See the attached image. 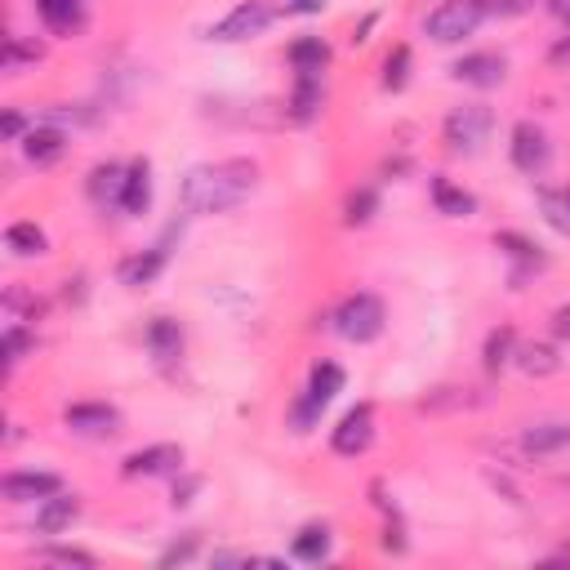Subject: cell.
<instances>
[{
  "mask_svg": "<svg viewBox=\"0 0 570 570\" xmlns=\"http://www.w3.org/2000/svg\"><path fill=\"white\" fill-rule=\"evenodd\" d=\"M259 183V166L250 157H228L219 166H196L187 170L179 201L187 214H228L237 209Z\"/></svg>",
  "mask_w": 570,
  "mask_h": 570,
  "instance_id": "1",
  "label": "cell"
},
{
  "mask_svg": "<svg viewBox=\"0 0 570 570\" xmlns=\"http://www.w3.org/2000/svg\"><path fill=\"white\" fill-rule=\"evenodd\" d=\"M161 267H166V250L161 246L157 250H142V254H134V259L121 263V285H129V290H138V285H152Z\"/></svg>",
  "mask_w": 570,
  "mask_h": 570,
  "instance_id": "21",
  "label": "cell"
},
{
  "mask_svg": "<svg viewBox=\"0 0 570 570\" xmlns=\"http://www.w3.org/2000/svg\"><path fill=\"white\" fill-rule=\"evenodd\" d=\"M486 0H442V5L428 14V23H423V32L433 36L437 45H455V41H464V36H472L481 23H486Z\"/></svg>",
  "mask_w": 570,
  "mask_h": 570,
  "instance_id": "3",
  "label": "cell"
},
{
  "mask_svg": "<svg viewBox=\"0 0 570 570\" xmlns=\"http://www.w3.org/2000/svg\"><path fill=\"white\" fill-rule=\"evenodd\" d=\"M196 486H201L196 477H187L183 486H174V509H183V504H192V490H196Z\"/></svg>",
  "mask_w": 570,
  "mask_h": 570,
  "instance_id": "41",
  "label": "cell"
},
{
  "mask_svg": "<svg viewBox=\"0 0 570 570\" xmlns=\"http://www.w3.org/2000/svg\"><path fill=\"white\" fill-rule=\"evenodd\" d=\"M152 201V166L148 161H134L125 170V187H121V209L125 214H142Z\"/></svg>",
  "mask_w": 570,
  "mask_h": 570,
  "instance_id": "18",
  "label": "cell"
},
{
  "mask_svg": "<svg viewBox=\"0 0 570 570\" xmlns=\"http://www.w3.org/2000/svg\"><path fill=\"white\" fill-rule=\"evenodd\" d=\"M317 107H321V81L317 77H299V86L290 94V116L295 121H312Z\"/></svg>",
  "mask_w": 570,
  "mask_h": 570,
  "instance_id": "30",
  "label": "cell"
},
{
  "mask_svg": "<svg viewBox=\"0 0 570 570\" xmlns=\"http://www.w3.org/2000/svg\"><path fill=\"white\" fill-rule=\"evenodd\" d=\"M410 81V45H392L384 58V90H401Z\"/></svg>",
  "mask_w": 570,
  "mask_h": 570,
  "instance_id": "32",
  "label": "cell"
},
{
  "mask_svg": "<svg viewBox=\"0 0 570 570\" xmlns=\"http://www.w3.org/2000/svg\"><path fill=\"white\" fill-rule=\"evenodd\" d=\"M371 442H375V406L362 401L356 410H347V414L339 419V428L330 433V446H334V455L356 459V455L371 451Z\"/></svg>",
  "mask_w": 570,
  "mask_h": 570,
  "instance_id": "4",
  "label": "cell"
},
{
  "mask_svg": "<svg viewBox=\"0 0 570 570\" xmlns=\"http://www.w3.org/2000/svg\"><path fill=\"white\" fill-rule=\"evenodd\" d=\"M36 14L58 36H71V32L86 27V5H81V0H36Z\"/></svg>",
  "mask_w": 570,
  "mask_h": 570,
  "instance_id": "16",
  "label": "cell"
},
{
  "mask_svg": "<svg viewBox=\"0 0 570 570\" xmlns=\"http://www.w3.org/2000/svg\"><path fill=\"white\" fill-rule=\"evenodd\" d=\"M539 205H544V219H548L561 237H570V205H566V196L552 192V187H544V192H539Z\"/></svg>",
  "mask_w": 570,
  "mask_h": 570,
  "instance_id": "34",
  "label": "cell"
},
{
  "mask_svg": "<svg viewBox=\"0 0 570 570\" xmlns=\"http://www.w3.org/2000/svg\"><path fill=\"white\" fill-rule=\"evenodd\" d=\"M54 566H81V570H94L99 561H94V552H86V548H49L45 552Z\"/></svg>",
  "mask_w": 570,
  "mask_h": 570,
  "instance_id": "36",
  "label": "cell"
},
{
  "mask_svg": "<svg viewBox=\"0 0 570 570\" xmlns=\"http://www.w3.org/2000/svg\"><path fill=\"white\" fill-rule=\"evenodd\" d=\"M494 246L499 250H509L517 263H526V267H544V254H539V246L531 241V237H522V232H499L494 237Z\"/></svg>",
  "mask_w": 570,
  "mask_h": 570,
  "instance_id": "31",
  "label": "cell"
},
{
  "mask_svg": "<svg viewBox=\"0 0 570 570\" xmlns=\"http://www.w3.org/2000/svg\"><path fill=\"white\" fill-rule=\"evenodd\" d=\"M552 334H557V339H570V304H561V308L552 312Z\"/></svg>",
  "mask_w": 570,
  "mask_h": 570,
  "instance_id": "40",
  "label": "cell"
},
{
  "mask_svg": "<svg viewBox=\"0 0 570 570\" xmlns=\"http://www.w3.org/2000/svg\"><path fill=\"white\" fill-rule=\"evenodd\" d=\"M375 209H379L375 187H356V192H347V201H343V224H347V228H362V224L375 219Z\"/></svg>",
  "mask_w": 570,
  "mask_h": 570,
  "instance_id": "29",
  "label": "cell"
},
{
  "mask_svg": "<svg viewBox=\"0 0 570 570\" xmlns=\"http://www.w3.org/2000/svg\"><path fill=\"white\" fill-rule=\"evenodd\" d=\"M0 347H5V371H14L23 356L36 347V334L32 330H23V326H10L5 330V339H0Z\"/></svg>",
  "mask_w": 570,
  "mask_h": 570,
  "instance_id": "33",
  "label": "cell"
},
{
  "mask_svg": "<svg viewBox=\"0 0 570 570\" xmlns=\"http://www.w3.org/2000/svg\"><path fill=\"white\" fill-rule=\"evenodd\" d=\"M62 423H67V433H77V437H112V433H121V414L107 401H77V406H67Z\"/></svg>",
  "mask_w": 570,
  "mask_h": 570,
  "instance_id": "6",
  "label": "cell"
},
{
  "mask_svg": "<svg viewBox=\"0 0 570 570\" xmlns=\"http://www.w3.org/2000/svg\"><path fill=\"white\" fill-rule=\"evenodd\" d=\"M81 517V499L77 494H49V499H41V509H36V531L41 535H62V531H71V522Z\"/></svg>",
  "mask_w": 570,
  "mask_h": 570,
  "instance_id": "13",
  "label": "cell"
},
{
  "mask_svg": "<svg viewBox=\"0 0 570 570\" xmlns=\"http://www.w3.org/2000/svg\"><path fill=\"white\" fill-rule=\"evenodd\" d=\"M384 321H388V312H384V299L379 295H347L339 308H334V330L347 339V343H371V339H379L384 334Z\"/></svg>",
  "mask_w": 570,
  "mask_h": 570,
  "instance_id": "2",
  "label": "cell"
},
{
  "mask_svg": "<svg viewBox=\"0 0 570 570\" xmlns=\"http://www.w3.org/2000/svg\"><path fill=\"white\" fill-rule=\"evenodd\" d=\"M570 446V419H544V423H531L522 433V451L526 455H557Z\"/></svg>",
  "mask_w": 570,
  "mask_h": 570,
  "instance_id": "14",
  "label": "cell"
},
{
  "mask_svg": "<svg viewBox=\"0 0 570 570\" xmlns=\"http://www.w3.org/2000/svg\"><path fill=\"white\" fill-rule=\"evenodd\" d=\"M326 62H330V45L321 36H299L290 45V67L299 71V77H321Z\"/></svg>",
  "mask_w": 570,
  "mask_h": 570,
  "instance_id": "22",
  "label": "cell"
},
{
  "mask_svg": "<svg viewBox=\"0 0 570 570\" xmlns=\"http://www.w3.org/2000/svg\"><path fill=\"white\" fill-rule=\"evenodd\" d=\"M490 125H494V116L486 107H455L446 116V142L455 152H477L490 134Z\"/></svg>",
  "mask_w": 570,
  "mask_h": 570,
  "instance_id": "9",
  "label": "cell"
},
{
  "mask_svg": "<svg viewBox=\"0 0 570 570\" xmlns=\"http://www.w3.org/2000/svg\"><path fill=\"white\" fill-rule=\"evenodd\" d=\"M290 552L299 557V561H326L330 557V526H304L299 535H295V544H290Z\"/></svg>",
  "mask_w": 570,
  "mask_h": 570,
  "instance_id": "26",
  "label": "cell"
},
{
  "mask_svg": "<svg viewBox=\"0 0 570 570\" xmlns=\"http://www.w3.org/2000/svg\"><path fill=\"white\" fill-rule=\"evenodd\" d=\"M531 5H535V0H486V10H490V14H504V19L526 14Z\"/></svg>",
  "mask_w": 570,
  "mask_h": 570,
  "instance_id": "38",
  "label": "cell"
},
{
  "mask_svg": "<svg viewBox=\"0 0 570 570\" xmlns=\"http://www.w3.org/2000/svg\"><path fill=\"white\" fill-rule=\"evenodd\" d=\"M148 347L161 356V362H170V356H179V347H183V330H179V321H170V317H157V321L148 326Z\"/></svg>",
  "mask_w": 570,
  "mask_h": 570,
  "instance_id": "27",
  "label": "cell"
},
{
  "mask_svg": "<svg viewBox=\"0 0 570 570\" xmlns=\"http://www.w3.org/2000/svg\"><path fill=\"white\" fill-rule=\"evenodd\" d=\"M548 14L561 19V23H570V0H548Z\"/></svg>",
  "mask_w": 570,
  "mask_h": 570,
  "instance_id": "44",
  "label": "cell"
},
{
  "mask_svg": "<svg viewBox=\"0 0 570 570\" xmlns=\"http://www.w3.org/2000/svg\"><path fill=\"white\" fill-rule=\"evenodd\" d=\"M451 77L472 86V90H494V86H504L509 62H504V54H494V49H477V54H464L451 67Z\"/></svg>",
  "mask_w": 570,
  "mask_h": 570,
  "instance_id": "7",
  "label": "cell"
},
{
  "mask_svg": "<svg viewBox=\"0 0 570 570\" xmlns=\"http://www.w3.org/2000/svg\"><path fill=\"white\" fill-rule=\"evenodd\" d=\"M179 468H183V446H174V442L134 451V455L121 464L125 477H166V472H179Z\"/></svg>",
  "mask_w": 570,
  "mask_h": 570,
  "instance_id": "10",
  "label": "cell"
},
{
  "mask_svg": "<svg viewBox=\"0 0 570 570\" xmlns=\"http://www.w3.org/2000/svg\"><path fill=\"white\" fill-rule=\"evenodd\" d=\"M62 490V481L54 477V472H10L5 481H0V494L10 499V504H36V499H49V494H58Z\"/></svg>",
  "mask_w": 570,
  "mask_h": 570,
  "instance_id": "11",
  "label": "cell"
},
{
  "mask_svg": "<svg viewBox=\"0 0 570 570\" xmlns=\"http://www.w3.org/2000/svg\"><path fill=\"white\" fill-rule=\"evenodd\" d=\"M121 187H125V170L116 161H103L90 170V201L94 205H121Z\"/></svg>",
  "mask_w": 570,
  "mask_h": 570,
  "instance_id": "24",
  "label": "cell"
},
{
  "mask_svg": "<svg viewBox=\"0 0 570 570\" xmlns=\"http://www.w3.org/2000/svg\"><path fill=\"white\" fill-rule=\"evenodd\" d=\"M41 58H45V45H41V41H27V36H10V45H5V71H10V77H19V71L36 67Z\"/></svg>",
  "mask_w": 570,
  "mask_h": 570,
  "instance_id": "28",
  "label": "cell"
},
{
  "mask_svg": "<svg viewBox=\"0 0 570 570\" xmlns=\"http://www.w3.org/2000/svg\"><path fill=\"white\" fill-rule=\"evenodd\" d=\"M45 246H49V241H45V232H41L36 224H27V219H23V224H10V228H5V250H10V254H19V259L45 254Z\"/></svg>",
  "mask_w": 570,
  "mask_h": 570,
  "instance_id": "25",
  "label": "cell"
},
{
  "mask_svg": "<svg viewBox=\"0 0 570 570\" xmlns=\"http://www.w3.org/2000/svg\"><path fill=\"white\" fill-rule=\"evenodd\" d=\"M548 161H552L548 134H544L535 121H517V125H513V166L535 179V174L548 170Z\"/></svg>",
  "mask_w": 570,
  "mask_h": 570,
  "instance_id": "8",
  "label": "cell"
},
{
  "mask_svg": "<svg viewBox=\"0 0 570 570\" xmlns=\"http://www.w3.org/2000/svg\"><path fill=\"white\" fill-rule=\"evenodd\" d=\"M513 356H517V330H513V326H494V330L486 334V347H481L486 371L499 375V371L513 362Z\"/></svg>",
  "mask_w": 570,
  "mask_h": 570,
  "instance_id": "19",
  "label": "cell"
},
{
  "mask_svg": "<svg viewBox=\"0 0 570 570\" xmlns=\"http://www.w3.org/2000/svg\"><path fill=\"white\" fill-rule=\"evenodd\" d=\"M513 362H517V371L531 375V379H552V375L561 371V356H557L552 343H517Z\"/></svg>",
  "mask_w": 570,
  "mask_h": 570,
  "instance_id": "17",
  "label": "cell"
},
{
  "mask_svg": "<svg viewBox=\"0 0 570 570\" xmlns=\"http://www.w3.org/2000/svg\"><path fill=\"white\" fill-rule=\"evenodd\" d=\"M433 205H437V214H446V219H468V214L477 209V201L464 192V187H455L451 179H433Z\"/></svg>",
  "mask_w": 570,
  "mask_h": 570,
  "instance_id": "23",
  "label": "cell"
},
{
  "mask_svg": "<svg viewBox=\"0 0 570 570\" xmlns=\"http://www.w3.org/2000/svg\"><path fill=\"white\" fill-rule=\"evenodd\" d=\"M62 152H67V134H62L58 125H32V129L23 134V157H27L36 170L54 166Z\"/></svg>",
  "mask_w": 570,
  "mask_h": 570,
  "instance_id": "12",
  "label": "cell"
},
{
  "mask_svg": "<svg viewBox=\"0 0 570 570\" xmlns=\"http://www.w3.org/2000/svg\"><path fill=\"white\" fill-rule=\"evenodd\" d=\"M5 308H10V312H27V321L41 317V299H32L27 290H10V295H5Z\"/></svg>",
  "mask_w": 570,
  "mask_h": 570,
  "instance_id": "37",
  "label": "cell"
},
{
  "mask_svg": "<svg viewBox=\"0 0 570 570\" xmlns=\"http://www.w3.org/2000/svg\"><path fill=\"white\" fill-rule=\"evenodd\" d=\"M486 397L477 388H459V384H446V388H433L428 397H419V414H459V410H472L481 406Z\"/></svg>",
  "mask_w": 570,
  "mask_h": 570,
  "instance_id": "15",
  "label": "cell"
},
{
  "mask_svg": "<svg viewBox=\"0 0 570 570\" xmlns=\"http://www.w3.org/2000/svg\"><path fill=\"white\" fill-rule=\"evenodd\" d=\"M548 62H552V67H566V62H570V36H566V41H557V45L548 49Z\"/></svg>",
  "mask_w": 570,
  "mask_h": 570,
  "instance_id": "42",
  "label": "cell"
},
{
  "mask_svg": "<svg viewBox=\"0 0 570 570\" xmlns=\"http://www.w3.org/2000/svg\"><path fill=\"white\" fill-rule=\"evenodd\" d=\"M23 129H27V121H23L19 112H5V116H0V134H5V142H19Z\"/></svg>",
  "mask_w": 570,
  "mask_h": 570,
  "instance_id": "39",
  "label": "cell"
},
{
  "mask_svg": "<svg viewBox=\"0 0 570 570\" xmlns=\"http://www.w3.org/2000/svg\"><path fill=\"white\" fill-rule=\"evenodd\" d=\"M196 552H201V535H183L179 544H170V548L161 552V566H187Z\"/></svg>",
  "mask_w": 570,
  "mask_h": 570,
  "instance_id": "35",
  "label": "cell"
},
{
  "mask_svg": "<svg viewBox=\"0 0 570 570\" xmlns=\"http://www.w3.org/2000/svg\"><path fill=\"white\" fill-rule=\"evenodd\" d=\"M561 196H566V205H570V187H561Z\"/></svg>",
  "mask_w": 570,
  "mask_h": 570,
  "instance_id": "45",
  "label": "cell"
},
{
  "mask_svg": "<svg viewBox=\"0 0 570 570\" xmlns=\"http://www.w3.org/2000/svg\"><path fill=\"white\" fill-rule=\"evenodd\" d=\"M267 23H272V10L263 5V0H241V5H237L228 19L214 23L205 36H209V41H224V45H232V41L263 36V32H267Z\"/></svg>",
  "mask_w": 570,
  "mask_h": 570,
  "instance_id": "5",
  "label": "cell"
},
{
  "mask_svg": "<svg viewBox=\"0 0 570 570\" xmlns=\"http://www.w3.org/2000/svg\"><path fill=\"white\" fill-rule=\"evenodd\" d=\"M339 392H343V366H334V362H317V366H312V375H308L304 397H308V401H317V406L326 410Z\"/></svg>",
  "mask_w": 570,
  "mask_h": 570,
  "instance_id": "20",
  "label": "cell"
},
{
  "mask_svg": "<svg viewBox=\"0 0 570 570\" xmlns=\"http://www.w3.org/2000/svg\"><path fill=\"white\" fill-rule=\"evenodd\" d=\"M290 10H299V14H321L326 0H290Z\"/></svg>",
  "mask_w": 570,
  "mask_h": 570,
  "instance_id": "43",
  "label": "cell"
}]
</instances>
